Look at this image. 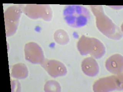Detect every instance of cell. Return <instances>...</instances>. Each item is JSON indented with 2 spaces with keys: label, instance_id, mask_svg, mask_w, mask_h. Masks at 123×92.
Returning <instances> with one entry per match:
<instances>
[{
  "label": "cell",
  "instance_id": "1",
  "mask_svg": "<svg viewBox=\"0 0 123 92\" xmlns=\"http://www.w3.org/2000/svg\"><path fill=\"white\" fill-rule=\"evenodd\" d=\"M92 10L96 17L98 29L105 35L113 39H119L122 36L119 28L104 13L101 6H91Z\"/></svg>",
  "mask_w": 123,
  "mask_h": 92
},
{
  "label": "cell",
  "instance_id": "2",
  "mask_svg": "<svg viewBox=\"0 0 123 92\" xmlns=\"http://www.w3.org/2000/svg\"><path fill=\"white\" fill-rule=\"evenodd\" d=\"M63 17L67 24L73 28L85 26L90 18L87 9L79 5H68L65 8Z\"/></svg>",
  "mask_w": 123,
  "mask_h": 92
},
{
  "label": "cell",
  "instance_id": "3",
  "mask_svg": "<svg viewBox=\"0 0 123 92\" xmlns=\"http://www.w3.org/2000/svg\"><path fill=\"white\" fill-rule=\"evenodd\" d=\"M78 48L82 55H90L96 59H100L105 53V50L103 43L97 39L83 36L78 43Z\"/></svg>",
  "mask_w": 123,
  "mask_h": 92
},
{
  "label": "cell",
  "instance_id": "4",
  "mask_svg": "<svg viewBox=\"0 0 123 92\" xmlns=\"http://www.w3.org/2000/svg\"><path fill=\"white\" fill-rule=\"evenodd\" d=\"M123 89L122 76H113L101 79L95 82L93 90L96 92H109Z\"/></svg>",
  "mask_w": 123,
  "mask_h": 92
},
{
  "label": "cell",
  "instance_id": "5",
  "mask_svg": "<svg viewBox=\"0 0 123 92\" xmlns=\"http://www.w3.org/2000/svg\"><path fill=\"white\" fill-rule=\"evenodd\" d=\"M106 68L109 72L115 75L122 73L123 70V58L119 54L113 55L107 59Z\"/></svg>",
  "mask_w": 123,
  "mask_h": 92
},
{
  "label": "cell",
  "instance_id": "6",
  "mask_svg": "<svg viewBox=\"0 0 123 92\" xmlns=\"http://www.w3.org/2000/svg\"><path fill=\"white\" fill-rule=\"evenodd\" d=\"M44 63L52 66L43 64V67L52 76L57 77L58 76L64 75L66 73L67 70L65 66L59 61L49 60Z\"/></svg>",
  "mask_w": 123,
  "mask_h": 92
},
{
  "label": "cell",
  "instance_id": "7",
  "mask_svg": "<svg viewBox=\"0 0 123 92\" xmlns=\"http://www.w3.org/2000/svg\"><path fill=\"white\" fill-rule=\"evenodd\" d=\"M82 67L83 71L89 76H96L99 72L98 63L93 58H86L82 63Z\"/></svg>",
  "mask_w": 123,
  "mask_h": 92
},
{
  "label": "cell",
  "instance_id": "8",
  "mask_svg": "<svg viewBox=\"0 0 123 92\" xmlns=\"http://www.w3.org/2000/svg\"><path fill=\"white\" fill-rule=\"evenodd\" d=\"M54 38L58 43L65 44L69 41L68 36L66 33L62 30H59L55 33Z\"/></svg>",
  "mask_w": 123,
  "mask_h": 92
}]
</instances>
